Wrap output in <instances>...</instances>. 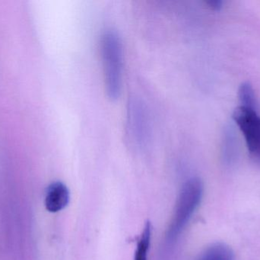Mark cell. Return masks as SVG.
I'll list each match as a JSON object with an SVG mask.
<instances>
[{"mask_svg":"<svg viewBox=\"0 0 260 260\" xmlns=\"http://www.w3.org/2000/svg\"><path fill=\"white\" fill-rule=\"evenodd\" d=\"M203 183L200 179H189L182 187L174 209V216L168 232L170 241L177 239L183 232L203 198Z\"/></svg>","mask_w":260,"mask_h":260,"instance_id":"cell-2","label":"cell"},{"mask_svg":"<svg viewBox=\"0 0 260 260\" xmlns=\"http://www.w3.org/2000/svg\"><path fill=\"white\" fill-rule=\"evenodd\" d=\"M235 256L233 250L227 244L216 243L208 247L201 260H235Z\"/></svg>","mask_w":260,"mask_h":260,"instance_id":"cell-5","label":"cell"},{"mask_svg":"<svg viewBox=\"0 0 260 260\" xmlns=\"http://www.w3.org/2000/svg\"><path fill=\"white\" fill-rule=\"evenodd\" d=\"M233 119L244 135L250 154L260 159V116L256 110L240 105L234 111Z\"/></svg>","mask_w":260,"mask_h":260,"instance_id":"cell-3","label":"cell"},{"mask_svg":"<svg viewBox=\"0 0 260 260\" xmlns=\"http://www.w3.org/2000/svg\"><path fill=\"white\" fill-rule=\"evenodd\" d=\"M102 54L107 93L110 99L115 100L121 93L123 48L120 38L114 32L102 36Z\"/></svg>","mask_w":260,"mask_h":260,"instance_id":"cell-1","label":"cell"},{"mask_svg":"<svg viewBox=\"0 0 260 260\" xmlns=\"http://www.w3.org/2000/svg\"><path fill=\"white\" fill-rule=\"evenodd\" d=\"M238 97L241 102V106L256 110L257 101L254 90L250 82H245L241 84L238 91Z\"/></svg>","mask_w":260,"mask_h":260,"instance_id":"cell-7","label":"cell"},{"mask_svg":"<svg viewBox=\"0 0 260 260\" xmlns=\"http://www.w3.org/2000/svg\"><path fill=\"white\" fill-rule=\"evenodd\" d=\"M151 225L149 221H147L144 226L143 230L138 241L135 252L134 260H148V251L151 245Z\"/></svg>","mask_w":260,"mask_h":260,"instance_id":"cell-6","label":"cell"},{"mask_svg":"<svg viewBox=\"0 0 260 260\" xmlns=\"http://www.w3.org/2000/svg\"><path fill=\"white\" fill-rule=\"evenodd\" d=\"M68 188L62 182H54L47 187L44 204L49 212L56 213L63 210L70 203Z\"/></svg>","mask_w":260,"mask_h":260,"instance_id":"cell-4","label":"cell"},{"mask_svg":"<svg viewBox=\"0 0 260 260\" xmlns=\"http://www.w3.org/2000/svg\"><path fill=\"white\" fill-rule=\"evenodd\" d=\"M206 4L213 10L218 11L222 7L223 3L220 0H209L206 2Z\"/></svg>","mask_w":260,"mask_h":260,"instance_id":"cell-8","label":"cell"}]
</instances>
